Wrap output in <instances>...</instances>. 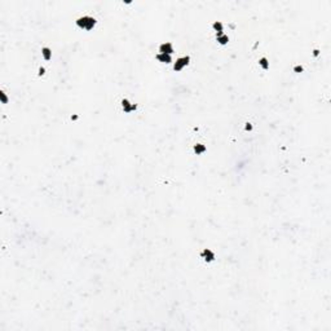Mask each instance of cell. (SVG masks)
I'll return each mask as SVG.
<instances>
[{"instance_id": "cell-1", "label": "cell", "mask_w": 331, "mask_h": 331, "mask_svg": "<svg viewBox=\"0 0 331 331\" xmlns=\"http://www.w3.org/2000/svg\"><path fill=\"white\" fill-rule=\"evenodd\" d=\"M75 23H77V26L79 29L91 31L96 26L97 20L93 18V17H91V16H83V17H79L77 21H75Z\"/></svg>"}, {"instance_id": "cell-2", "label": "cell", "mask_w": 331, "mask_h": 331, "mask_svg": "<svg viewBox=\"0 0 331 331\" xmlns=\"http://www.w3.org/2000/svg\"><path fill=\"white\" fill-rule=\"evenodd\" d=\"M189 62H190V56H182V57H180V58H177L176 62L173 63V70H175L176 73L181 71L184 67L188 66Z\"/></svg>"}, {"instance_id": "cell-3", "label": "cell", "mask_w": 331, "mask_h": 331, "mask_svg": "<svg viewBox=\"0 0 331 331\" xmlns=\"http://www.w3.org/2000/svg\"><path fill=\"white\" fill-rule=\"evenodd\" d=\"M200 257H202L206 263H212L215 261V252L212 251V250H210V248H204L202 252H200Z\"/></svg>"}, {"instance_id": "cell-4", "label": "cell", "mask_w": 331, "mask_h": 331, "mask_svg": "<svg viewBox=\"0 0 331 331\" xmlns=\"http://www.w3.org/2000/svg\"><path fill=\"white\" fill-rule=\"evenodd\" d=\"M121 104H122V109H123V111L126 113V114H131L132 111L137 110V105H136V104H131V102H129L127 99H123Z\"/></svg>"}, {"instance_id": "cell-5", "label": "cell", "mask_w": 331, "mask_h": 331, "mask_svg": "<svg viewBox=\"0 0 331 331\" xmlns=\"http://www.w3.org/2000/svg\"><path fill=\"white\" fill-rule=\"evenodd\" d=\"M173 52H175V49H173V45L171 44V43H163V44L159 45V53L172 56Z\"/></svg>"}, {"instance_id": "cell-6", "label": "cell", "mask_w": 331, "mask_h": 331, "mask_svg": "<svg viewBox=\"0 0 331 331\" xmlns=\"http://www.w3.org/2000/svg\"><path fill=\"white\" fill-rule=\"evenodd\" d=\"M216 40H218L219 44L226 45L228 43H229V36H228L226 34H224V31L222 32H216Z\"/></svg>"}, {"instance_id": "cell-7", "label": "cell", "mask_w": 331, "mask_h": 331, "mask_svg": "<svg viewBox=\"0 0 331 331\" xmlns=\"http://www.w3.org/2000/svg\"><path fill=\"white\" fill-rule=\"evenodd\" d=\"M155 58L158 59L159 62H162V63H171L172 62V56L163 55V53H158V55L155 56Z\"/></svg>"}, {"instance_id": "cell-8", "label": "cell", "mask_w": 331, "mask_h": 331, "mask_svg": "<svg viewBox=\"0 0 331 331\" xmlns=\"http://www.w3.org/2000/svg\"><path fill=\"white\" fill-rule=\"evenodd\" d=\"M193 150H194V153L197 154V155H200V154H203L204 151L207 150V148H206L203 144H195L194 148H193Z\"/></svg>"}, {"instance_id": "cell-9", "label": "cell", "mask_w": 331, "mask_h": 331, "mask_svg": "<svg viewBox=\"0 0 331 331\" xmlns=\"http://www.w3.org/2000/svg\"><path fill=\"white\" fill-rule=\"evenodd\" d=\"M41 55H43V58H44L45 61H49V59L52 58V51L48 47H43L41 48Z\"/></svg>"}, {"instance_id": "cell-10", "label": "cell", "mask_w": 331, "mask_h": 331, "mask_svg": "<svg viewBox=\"0 0 331 331\" xmlns=\"http://www.w3.org/2000/svg\"><path fill=\"white\" fill-rule=\"evenodd\" d=\"M259 65L261 66L263 70H265V71H267V70L269 69V61H268V58H267V57H261V58L259 59Z\"/></svg>"}, {"instance_id": "cell-11", "label": "cell", "mask_w": 331, "mask_h": 331, "mask_svg": "<svg viewBox=\"0 0 331 331\" xmlns=\"http://www.w3.org/2000/svg\"><path fill=\"white\" fill-rule=\"evenodd\" d=\"M212 29L216 32H222V31H224V25H222L220 21H215V22L212 23Z\"/></svg>"}, {"instance_id": "cell-12", "label": "cell", "mask_w": 331, "mask_h": 331, "mask_svg": "<svg viewBox=\"0 0 331 331\" xmlns=\"http://www.w3.org/2000/svg\"><path fill=\"white\" fill-rule=\"evenodd\" d=\"M0 97H2V102L3 104H8V96L5 95V92H0Z\"/></svg>"}, {"instance_id": "cell-13", "label": "cell", "mask_w": 331, "mask_h": 331, "mask_svg": "<svg viewBox=\"0 0 331 331\" xmlns=\"http://www.w3.org/2000/svg\"><path fill=\"white\" fill-rule=\"evenodd\" d=\"M303 71H304V67L301 66V65H296V66H294V73L299 74V73H303Z\"/></svg>"}, {"instance_id": "cell-14", "label": "cell", "mask_w": 331, "mask_h": 331, "mask_svg": "<svg viewBox=\"0 0 331 331\" xmlns=\"http://www.w3.org/2000/svg\"><path fill=\"white\" fill-rule=\"evenodd\" d=\"M44 74H45V69L43 67V66H40L39 70H38V75H39V77H43Z\"/></svg>"}, {"instance_id": "cell-15", "label": "cell", "mask_w": 331, "mask_h": 331, "mask_svg": "<svg viewBox=\"0 0 331 331\" xmlns=\"http://www.w3.org/2000/svg\"><path fill=\"white\" fill-rule=\"evenodd\" d=\"M245 131H252V124L251 123H246V126H245Z\"/></svg>"}, {"instance_id": "cell-16", "label": "cell", "mask_w": 331, "mask_h": 331, "mask_svg": "<svg viewBox=\"0 0 331 331\" xmlns=\"http://www.w3.org/2000/svg\"><path fill=\"white\" fill-rule=\"evenodd\" d=\"M318 55H319V49H314L313 51V56L314 57H318Z\"/></svg>"}, {"instance_id": "cell-17", "label": "cell", "mask_w": 331, "mask_h": 331, "mask_svg": "<svg viewBox=\"0 0 331 331\" xmlns=\"http://www.w3.org/2000/svg\"><path fill=\"white\" fill-rule=\"evenodd\" d=\"M78 115H71V121H78Z\"/></svg>"}]
</instances>
